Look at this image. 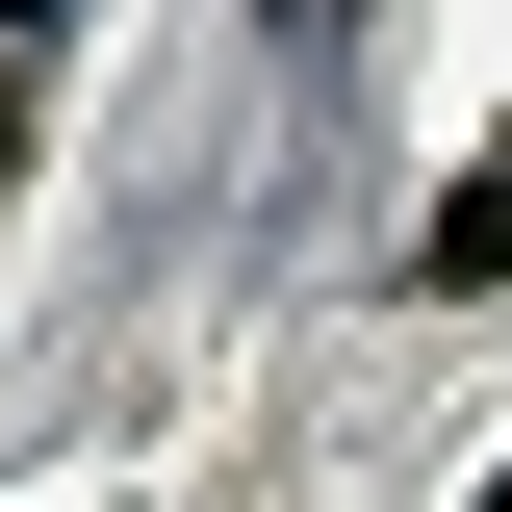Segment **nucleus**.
I'll return each mask as SVG.
<instances>
[{
  "label": "nucleus",
  "instance_id": "obj_3",
  "mask_svg": "<svg viewBox=\"0 0 512 512\" xmlns=\"http://www.w3.org/2000/svg\"><path fill=\"white\" fill-rule=\"evenodd\" d=\"M0 154H26V128H0Z\"/></svg>",
  "mask_w": 512,
  "mask_h": 512
},
{
  "label": "nucleus",
  "instance_id": "obj_2",
  "mask_svg": "<svg viewBox=\"0 0 512 512\" xmlns=\"http://www.w3.org/2000/svg\"><path fill=\"white\" fill-rule=\"evenodd\" d=\"M52 26H77V0H0V52H52Z\"/></svg>",
  "mask_w": 512,
  "mask_h": 512
},
{
  "label": "nucleus",
  "instance_id": "obj_1",
  "mask_svg": "<svg viewBox=\"0 0 512 512\" xmlns=\"http://www.w3.org/2000/svg\"><path fill=\"white\" fill-rule=\"evenodd\" d=\"M436 282H512V154H487V180L436 205Z\"/></svg>",
  "mask_w": 512,
  "mask_h": 512
}]
</instances>
